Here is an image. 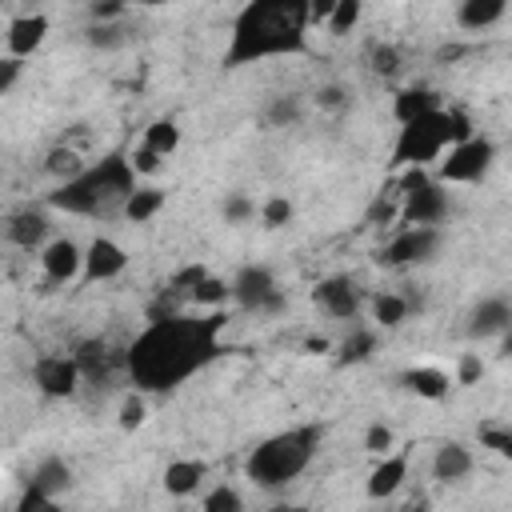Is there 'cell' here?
<instances>
[{
    "instance_id": "obj_10",
    "label": "cell",
    "mask_w": 512,
    "mask_h": 512,
    "mask_svg": "<svg viewBox=\"0 0 512 512\" xmlns=\"http://www.w3.org/2000/svg\"><path fill=\"white\" fill-rule=\"evenodd\" d=\"M312 304L332 320H352L360 312V288L352 276H324L312 288Z\"/></svg>"
},
{
    "instance_id": "obj_46",
    "label": "cell",
    "mask_w": 512,
    "mask_h": 512,
    "mask_svg": "<svg viewBox=\"0 0 512 512\" xmlns=\"http://www.w3.org/2000/svg\"><path fill=\"white\" fill-rule=\"evenodd\" d=\"M88 16H92V24H116V20H128V4H116V0L88 4Z\"/></svg>"
},
{
    "instance_id": "obj_15",
    "label": "cell",
    "mask_w": 512,
    "mask_h": 512,
    "mask_svg": "<svg viewBox=\"0 0 512 512\" xmlns=\"http://www.w3.org/2000/svg\"><path fill=\"white\" fill-rule=\"evenodd\" d=\"M40 264H44V276H48L52 284H68V280H76V276H80V268H84V252L76 248V240L56 236V240H48V244H44Z\"/></svg>"
},
{
    "instance_id": "obj_36",
    "label": "cell",
    "mask_w": 512,
    "mask_h": 512,
    "mask_svg": "<svg viewBox=\"0 0 512 512\" xmlns=\"http://www.w3.org/2000/svg\"><path fill=\"white\" fill-rule=\"evenodd\" d=\"M476 440H480V448H488V452H496L504 460L512 456V428H504V424H480Z\"/></svg>"
},
{
    "instance_id": "obj_50",
    "label": "cell",
    "mask_w": 512,
    "mask_h": 512,
    "mask_svg": "<svg viewBox=\"0 0 512 512\" xmlns=\"http://www.w3.org/2000/svg\"><path fill=\"white\" fill-rule=\"evenodd\" d=\"M304 348H308V352H316V356H320V352H332V344H328L324 336H312V340H308Z\"/></svg>"
},
{
    "instance_id": "obj_54",
    "label": "cell",
    "mask_w": 512,
    "mask_h": 512,
    "mask_svg": "<svg viewBox=\"0 0 512 512\" xmlns=\"http://www.w3.org/2000/svg\"><path fill=\"white\" fill-rule=\"evenodd\" d=\"M0 180H4V172H0Z\"/></svg>"
},
{
    "instance_id": "obj_48",
    "label": "cell",
    "mask_w": 512,
    "mask_h": 512,
    "mask_svg": "<svg viewBox=\"0 0 512 512\" xmlns=\"http://www.w3.org/2000/svg\"><path fill=\"white\" fill-rule=\"evenodd\" d=\"M20 72H24V60H12V56H0V96L16 88V80H20Z\"/></svg>"
},
{
    "instance_id": "obj_27",
    "label": "cell",
    "mask_w": 512,
    "mask_h": 512,
    "mask_svg": "<svg viewBox=\"0 0 512 512\" xmlns=\"http://www.w3.org/2000/svg\"><path fill=\"white\" fill-rule=\"evenodd\" d=\"M372 352H376V332H372V328H352V332L336 344V364H340V368H352V364L372 360Z\"/></svg>"
},
{
    "instance_id": "obj_22",
    "label": "cell",
    "mask_w": 512,
    "mask_h": 512,
    "mask_svg": "<svg viewBox=\"0 0 512 512\" xmlns=\"http://www.w3.org/2000/svg\"><path fill=\"white\" fill-rule=\"evenodd\" d=\"M508 16V4L504 0H460L456 4V24L464 32H484L492 24H500Z\"/></svg>"
},
{
    "instance_id": "obj_40",
    "label": "cell",
    "mask_w": 512,
    "mask_h": 512,
    "mask_svg": "<svg viewBox=\"0 0 512 512\" xmlns=\"http://www.w3.org/2000/svg\"><path fill=\"white\" fill-rule=\"evenodd\" d=\"M144 416H148V408H144V400H140V392H132V396H124V400H120V412H116V424H120L124 432H136V428L144 424Z\"/></svg>"
},
{
    "instance_id": "obj_20",
    "label": "cell",
    "mask_w": 512,
    "mask_h": 512,
    "mask_svg": "<svg viewBox=\"0 0 512 512\" xmlns=\"http://www.w3.org/2000/svg\"><path fill=\"white\" fill-rule=\"evenodd\" d=\"M436 108H444V104H440V92H432L428 84H412V88H400L392 96V116L400 124H412V120H420V116H428Z\"/></svg>"
},
{
    "instance_id": "obj_24",
    "label": "cell",
    "mask_w": 512,
    "mask_h": 512,
    "mask_svg": "<svg viewBox=\"0 0 512 512\" xmlns=\"http://www.w3.org/2000/svg\"><path fill=\"white\" fill-rule=\"evenodd\" d=\"M204 476H208V464H204V460H172V464L164 468L160 484H164L168 496H192V492L204 484Z\"/></svg>"
},
{
    "instance_id": "obj_26",
    "label": "cell",
    "mask_w": 512,
    "mask_h": 512,
    "mask_svg": "<svg viewBox=\"0 0 512 512\" xmlns=\"http://www.w3.org/2000/svg\"><path fill=\"white\" fill-rule=\"evenodd\" d=\"M300 116H304V96L300 92H276L264 104V124L268 128H292V124H300Z\"/></svg>"
},
{
    "instance_id": "obj_47",
    "label": "cell",
    "mask_w": 512,
    "mask_h": 512,
    "mask_svg": "<svg viewBox=\"0 0 512 512\" xmlns=\"http://www.w3.org/2000/svg\"><path fill=\"white\" fill-rule=\"evenodd\" d=\"M204 276H208V272H204V264H188V268H180V272L172 276V292H192Z\"/></svg>"
},
{
    "instance_id": "obj_39",
    "label": "cell",
    "mask_w": 512,
    "mask_h": 512,
    "mask_svg": "<svg viewBox=\"0 0 512 512\" xmlns=\"http://www.w3.org/2000/svg\"><path fill=\"white\" fill-rule=\"evenodd\" d=\"M348 104H352V96H348L344 84L332 80V84H320V88H316V108H320V112H344Z\"/></svg>"
},
{
    "instance_id": "obj_52",
    "label": "cell",
    "mask_w": 512,
    "mask_h": 512,
    "mask_svg": "<svg viewBox=\"0 0 512 512\" xmlns=\"http://www.w3.org/2000/svg\"><path fill=\"white\" fill-rule=\"evenodd\" d=\"M404 512H428V500H424V496H416V500H412Z\"/></svg>"
},
{
    "instance_id": "obj_9",
    "label": "cell",
    "mask_w": 512,
    "mask_h": 512,
    "mask_svg": "<svg viewBox=\"0 0 512 512\" xmlns=\"http://www.w3.org/2000/svg\"><path fill=\"white\" fill-rule=\"evenodd\" d=\"M448 208H452V200H448L444 184L428 180V184H420V188H412V192L404 196V204H400V224H404V228H440V220L448 216Z\"/></svg>"
},
{
    "instance_id": "obj_2",
    "label": "cell",
    "mask_w": 512,
    "mask_h": 512,
    "mask_svg": "<svg viewBox=\"0 0 512 512\" xmlns=\"http://www.w3.org/2000/svg\"><path fill=\"white\" fill-rule=\"evenodd\" d=\"M308 4L304 0H252L236 12L224 48V68L256 64L268 56L308 52Z\"/></svg>"
},
{
    "instance_id": "obj_6",
    "label": "cell",
    "mask_w": 512,
    "mask_h": 512,
    "mask_svg": "<svg viewBox=\"0 0 512 512\" xmlns=\"http://www.w3.org/2000/svg\"><path fill=\"white\" fill-rule=\"evenodd\" d=\"M496 164V144L488 136H468L464 144H452L444 160L436 164V184H480Z\"/></svg>"
},
{
    "instance_id": "obj_4",
    "label": "cell",
    "mask_w": 512,
    "mask_h": 512,
    "mask_svg": "<svg viewBox=\"0 0 512 512\" xmlns=\"http://www.w3.org/2000/svg\"><path fill=\"white\" fill-rule=\"evenodd\" d=\"M320 440H324V428H320V424H300V428L272 432V436H264V440L248 452L244 476H248L256 488L276 492V488L292 484V480L312 464Z\"/></svg>"
},
{
    "instance_id": "obj_13",
    "label": "cell",
    "mask_w": 512,
    "mask_h": 512,
    "mask_svg": "<svg viewBox=\"0 0 512 512\" xmlns=\"http://www.w3.org/2000/svg\"><path fill=\"white\" fill-rule=\"evenodd\" d=\"M48 36V16L44 12H20L8 20V32H4V44H8V56L12 60H28Z\"/></svg>"
},
{
    "instance_id": "obj_28",
    "label": "cell",
    "mask_w": 512,
    "mask_h": 512,
    "mask_svg": "<svg viewBox=\"0 0 512 512\" xmlns=\"http://www.w3.org/2000/svg\"><path fill=\"white\" fill-rule=\"evenodd\" d=\"M84 168H88V164H84V160H80V152H76V148H68V144H56V148L44 156V172H48V176H56L60 184L76 180Z\"/></svg>"
},
{
    "instance_id": "obj_35",
    "label": "cell",
    "mask_w": 512,
    "mask_h": 512,
    "mask_svg": "<svg viewBox=\"0 0 512 512\" xmlns=\"http://www.w3.org/2000/svg\"><path fill=\"white\" fill-rule=\"evenodd\" d=\"M256 216H260V224H264V228H284V224L296 216V208H292V200H288V196H268V200L256 208Z\"/></svg>"
},
{
    "instance_id": "obj_31",
    "label": "cell",
    "mask_w": 512,
    "mask_h": 512,
    "mask_svg": "<svg viewBox=\"0 0 512 512\" xmlns=\"http://www.w3.org/2000/svg\"><path fill=\"white\" fill-rule=\"evenodd\" d=\"M372 320H376V328H400L408 320V300L396 292H380L372 300Z\"/></svg>"
},
{
    "instance_id": "obj_8",
    "label": "cell",
    "mask_w": 512,
    "mask_h": 512,
    "mask_svg": "<svg viewBox=\"0 0 512 512\" xmlns=\"http://www.w3.org/2000/svg\"><path fill=\"white\" fill-rule=\"evenodd\" d=\"M444 244V232L440 228H400L376 256V264L384 268H416V264H428L436 260Z\"/></svg>"
},
{
    "instance_id": "obj_44",
    "label": "cell",
    "mask_w": 512,
    "mask_h": 512,
    "mask_svg": "<svg viewBox=\"0 0 512 512\" xmlns=\"http://www.w3.org/2000/svg\"><path fill=\"white\" fill-rule=\"evenodd\" d=\"M16 512H64V508H60V500L40 496V492H32V488H24V492H20V500H16Z\"/></svg>"
},
{
    "instance_id": "obj_3",
    "label": "cell",
    "mask_w": 512,
    "mask_h": 512,
    "mask_svg": "<svg viewBox=\"0 0 512 512\" xmlns=\"http://www.w3.org/2000/svg\"><path fill=\"white\" fill-rule=\"evenodd\" d=\"M132 188H136V172L128 168V156L108 152L104 160L88 164L76 180L60 184L48 196V204L60 212H72V216H104L112 204H124Z\"/></svg>"
},
{
    "instance_id": "obj_29",
    "label": "cell",
    "mask_w": 512,
    "mask_h": 512,
    "mask_svg": "<svg viewBox=\"0 0 512 512\" xmlns=\"http://www.w3.org/2000/svg\"><path fill=\"white\" fill-rule=\"evenodd\" d=\"M140 144L152 148L160 160L172 156V152L180 148V128H176V120H152V124L144 128V140H140Z\"/></svg>"
},
{
    "instance_id": "obj_41",
    "label": "cell",
    "mask_w": 512,
    "mask_h": 512,
    "mask_svg": "<svg viewBox=\"0 0 512 512\" xmlns=\"http://www.w3.org/2000/svg\"><path fill=\"white\" fill-rule=\"evenodd\" d=\"M364 220H368V224H376V228H380V224H392V220H400V204H396L388 192H380V196L368 204Z\"/></svg>"
},
{
    "instance_id": "obj_34",
    "label": "cell",
    "mask_w": 512,
    "mask_h": 512,
    "mask_svg": "<svg viewBox=\"0 0 512 512\" xmlns=\"http://www.w3.org/2000/svg\"><path fill=\"white\" fill-rule=\"evenodd\" d=\"M220 216H224V224L240 228V224L256 220V200H252L248 192H228V196H224V204H220Z\"/></svg>"
},
{
    "instance_id": "obj_23",
    "label": "cell",
    "mask_w": 512,
    "mask_h": 512,
    "mask_svg": "<svg viewBox=\"0 0 512 512\" xmlns=\"http://www.w3.org/2000/svg\"><path fill=\"white\" fill-rule=\"evenodd\" d=\"M400 384H404L412 396H420V400H444V396H448V388H452L448 372H440V368H428V364L404 368V372H400Z\"/></svg>"
},
{
    "instance_id": "obj_38",
    "label": "cell",
    "mask_w": 512,
    "mask_h": 512,
    "mask_svg": "<svg viewBox=\"0 0 512 512\" xmlns=\"http://www.w3.org/2000/svg\"><path fill=\"white\" fill-rule=\"evenodd\" d=\"M188 296H192V304H200V308H220L224 300H232V296H228V284L216 280V276H204Z\"/></svg>"
},
{
    "instance_id": "obj_37",
    "label": "cell",
    "mask_w": 512,
    "mask_h": 512,
    "mask_svg": "<svg viewBox=\"0 0 512 512\" xmlns=\"http://www.w3.org/2000/svg\"><path fill=\"white\" fill-rule=\"evenodd\" d=\"M204 512H244V496L232 484H216L204 492Z\"/></svg>"
},
{
    "instance_id": "obj_42",
    "label": "cell",
    "mask_w": 512,
    "mask_h": 512,
    "mask_svg": "<svg viewBox=\"0 0 512 512\" xmlns=\"http://www.w3.org/2000/svg\"><path fill=\"white\" fill-rule=\"evenodd\" d=\"M160 156L152 152V148H144V144H136L132 152H128V168L136 172V176H152V172H160Z\"/></svg>"
},
{
    "instance_id": "obj_7",
    "label": "cell",
    "mask_w": 512,
    "mask_h": 512,
    "mask_svg": "<svg viewBox=\"0 0 512 512\" xmlns=\"http://www.w3.org/2000/svg\"><path fill=\"white\" fill-rule=\"evenodd\" d=\"M228 296L248 312H280L284 308V288L276 284L272 268H264V264H244L228 280Z\"/></svg>"
},
{
    "instance_id": "obj_17",
    "label": "cell",
    "mask_w": 512,
    "mask_h": 512,
    "mask_svg": "<svg viewBox=\"0 0 512 512\" xmlns=\"http://www.w3.org/2000/svg\"><path fill=\"white\" fill-rule=\"evenodd\" d=\"M472 468H476V456L460 440H444L432 452V480L436 484H460L464 476H472Z\"/></svg>"
},
{
    "instance_id": "obj_25",
    "label": "cell",
    "mask_w": 512,
    "mask_h": 512,
    "mask_svg": "<svg viewBox=\"0 0 512 512\" xmlns=\"http://www.w3.org/2000/svg\"><path fill=\"white\" fill-rule=\"evenodd\" d=\"M164 188H156V184H144V188H132L128 192V200L120 204L124 208V216L132 220V224H148L152 216H160V208H164Z\"/></svg>"
},
{
    "instance_id": "obj_45",
    "label": "cell",
    "mask_w": 512,
    "mask_h": 512,
    "mask_svg": "<svg viewBox=\"0 0 512 512\" xmlns=\"http://www.w3.org/2000/svg\"><path fill=\"white\" fill-rule=\"evenodd\" d=\"M484 376V360H480V352H464L460 360H456V384H476Z\"/></svg>"
},
{
    "instance_id": "obj_12",
    "label": "cell",
    "mask_w": 512,
    "mask_h": 512,
    "mask_svg": "<svg viewBox=\"0 0 512 512\" xmlns=\"http://www.w3.org/2000/svg\"><path fill=\"white\" fill-rule=\"evenodd\" d=\"M508 328H512V304L504 296H484L480 304H472L468 312L472 340H496V336H508Z\"/></svg>"
},
{
    "instance_id": "obj_30",
    "label": "cell",
    "mask_w": 512,
    "mask_h": 512,
    "mask_svg": "<svg viewBox=\"0 0 512 512\" xmlns=\"http://www.w3.org/2000/svg\"><path fill=\"white\" fill-rule=\"evenodd\" d=\"M84 40H88L92 48H100V52H116V48H124V44L132 40V32H128V20H116V24H88Z\"/></svg>"
},
{
    "instance_id": "obj_19",
    "label": "cell",
    "mask_w": 512,
    "mask_h": 512,
    "mask_svg": "<svg viewBox=\"0 0 512 512\" xmlns=\"http://www.w3.org/2000/svg\"><path fill=\"white\" fill-rule=\"evenodd\" d=\"M404 480H408V452H388V456H380V464L368 476V496L388 500L404 488Z\"/></svg>"
},
{
    "instance_id": "obj_18",
    "label": "cell",
    "mask_w": 512,
    "mask_h": 512,
    "mask_svg": "<svg viewBox=\"0 0 512 512\" xmlns=\"http://www.w3.org/2000/svg\"><path fill=\"white\" fill-rule=\"evenodd\" d=\"M4 236H8L16 248L32 252V248H40V244L48 240V216H44L40 208H20V212H12V216L4 220Z\"/></svg>"
},
{
    "instance_id": "obj_43",
    "label": "cell",
    "mask_w": 512,
    "mask_h": 512,
    "mask_svg": "<svg viewBox=\"0 0 512 512\" xmlns=\"http://www.w3.org/2000/svg\"><path fill=\"white\" fill-rule=\"evenodd\" d=\"M392 444H396V436H392L388 424H368V432H364V448H368L372 456H388Z\"/></svg>"
},
{
    "instance_id": "obj_11",
    "label": "cell",
    "mask_w": 512,
    "mask_h": 512,
    "mask_svg": "<svg viewBox=\"0 0 512 512\" xmlns=\"http://www.w3.org/2000/svg\"><path fill=\"white\" fill-rule=\"evenodd\" d=\"M32 384H36L48 400H64V396H76L80 372H76L72 356H40V360L32 364Z\"/></svg>"
},
{
    "instance_id": "obj_49",
    "label": "cell",
    "mask_w": 512,
    "mask_h": 512,
    "mask_svg": "<svg viewBox=\"0 0 512 512\" xmlns=\"http://www.w3.org/2000/svg\"><path fill=\"white\" fill-rule=\"evenodd\" d=\"M428 180H432V176H428L424 168H408V172L400 176V196H408L412 188H420V184H428Z\"/></svg>"
},
{
    "instance_id": "obj_51",
    "label": "cell",
    "mask_w": 512,
    "mask_h": 512,
    "mask_svg": "<svg viewBox=\"0 0 512 512\" xmlns=\"http://www.w3.org/2000/svg\"><path fill=\"white\" fill-rule=\"evenodd\" d=\"M460 52H464V48H460V44H444V48H440V52H436V56H440V60H456V56H460Z\"/></svg>"
},
{
    "instance_id": "obj_1",
    "label": "cell",
    "mask_w": 512,
    "mask_h": 512,
    "mask_svg": "<svg viewBox=\"0 0 512 512\" xmlns=\"http://www.w3.org/2000/svg\"><path fill=\"white\" fill-rule=\"evenodd\" d=\"M228 316L208 312V316H156L148 328L124 348V372L140 392H176L188 376L204 372L212 360L224 356L220 332Z\"/></svg>"
},
{
    "instance_id": "obj_33",
    "label": "cell",
    "mask_w": 512,
    "mask_h": 512,
    "mask_svg": "<svg viewBox=\"0 0 512 512\" xmlns=\"http://www.w3.org/2000/svg\"><path fill=\"white\" fill-rule=\"evenodd\" d=\"M368 64H372V72H376V76L392 80V76H400V68H404V56H400V48H396V44H388V40H376V44H372V52H368Z\"/></svg>"
},
{
    "instance_id": "obj_14",
    "label": "cell",
    "mask_w": 512,
    "mask_h": 512,
    "mask_svg": "<svg viewBox=\"0 0 512 512\" xmlns=\"http://www.w3.org/2000/svg\"><path fill=\"white\" fill-rule=\"evenodd\" d=\"M128 268V252L112 240V236H96L88 248H84V280H116L120 272Z\"/></svg>"
},
{
    "instance_id": "obj_53",
    "label": "cell",
    "mask_w": 512,
    "mask_h": 512,
    "mask_svg": "<svg viewBox=\"0 0 512 512\" xmlns=\"http://www.w3.org/2000/svg\"><path fill=\"white\" fill-rule=\"evenodd\" d=\"M272 512H304V508H300V504H276Z\"/></svg>"
},
{
    "instance_id": "obj_32",
    "label": "cell",
    "mask_w": 512,
    "mask_h": 512,
    "mask_svg": "<svg viewBox=\"0 0 512 512\" xmlns=\"http://www.w3.org/2000/svg\"><path fill=\"white\" fill-rule=\"evenodd\" d=\"M360 16H364V4H360V0H336L324 24H328L332 36H348V32L360 24Z\"/></svg>"
},
{
    "instance_id": "obj_16",
    "label": "cell",
    "mask_w": 512,
    "mask_h": 512,
    "mask_svg": "<svg viewBox=\"0 0 512 512\" xmlns=\"http://www.w3.org/2000/svg\"><path fill=\"white\" fill-rule=\"evenodd\" d=\"M72 364H76L80 380L104 384V380H108V372H112L116 364H124V352L116 356V352L108 348V340H80V344H76V352H72Z\"/></svg>"
},
{
    "instance_id": "obj_21",
    "label": "cell",
    "mask_w": 512,
    "mask_h": 512,
    "mask_svg": "<svg viewBox=\"0 0 512 512\" xmlns=\"http://www.w3.org/2000/svg\"><path fill=\"white\" fill-rule=\"evenodd\" d=\"M28 488L32 492H40V496H60V492H68L72 488V464L64 460V456H48V460H40L36 468H32V476H28Z\"/></svg>"
},
{
    "instance_id": "obj_5",
    "label": "cell",
    "mask_w": 512,
    "mask_h": 512,
    "mask_svg": "<svg viewBox=\"0 0 512 512\" xmlns=\"http://www.w3.org/2000/svg\"><path fill=\"white\" fill-rule=\"evenodd\" d=\"M472 132V116L464 108H436L412 124H400V136L392 144V164L396 168H424L440 160L452 144H464Z\"/></svg>"
}]
</instances>
